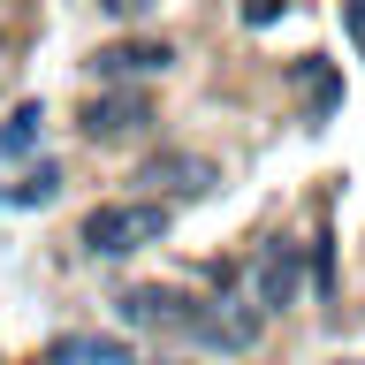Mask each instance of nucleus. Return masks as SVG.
<instances>
[{
  "mask_svg": "<svg viewBox=\"0 0 365 365\" xmlns=\"http://www.w3.org/2000/svg\"><path fill=\"white\" fill-rule=\"evenodd\" d=\"M153 236H168V205H153V198H114V205H91L76 221V244L91 259H122V251L153 244Z\"/></svg>",
  "mask_w": 365,
  "mask_h": 365,
  "instance_id": "2",
  "label": "nucleus"
},
{
  "mask_svg": "<svg viewBox=\"0 0 365 365\" xmlns=\"http://www.w3.org/2000/svg\"><path fill=\"white\" fill-rule=\"evenodd\" d=\"M205 182H213V168L198 153H153L137 168V190H160V198H198Z\"/></svg>",
  "mask_w": 365,
  "mask_h": 365,
  "instance_id": "5",
  "label": "nucleus"
},
{
  "mask_svg": "<svg viewBox=\"0 0 365 365\" xmlns=\"http://www.w3.org/2000/svg\"><path fill=\"white\" fill-rule=\"evenodd\" d=\"M130 365H168V358H130Z\"/></svg>",
  "mask_w": 365,
  "mask_h": 365,
  "instance_id": "14",
  "label": "nucleus"
},
{
  "mask_svg": "<svg viewBox=\"0 0 365 365\" xmlns=\"http://www.w3.org/2000/svg\"><path fill=\"white\" fill-rule=\"evenodd\" d=\"M342 23H350V38L365 46V8H358V0H350V8H342Z\"/></svg>",
  "mask_w": 365,
  "mask_h": 365,
  "instance_id": "13",
  "label": "nucleus"
},
{
  "mask_svg": "<svg viewBox=\"0 0 365 365\" xmlns=\"http://www.w3.org/2000/svg\"><path fill=\"white\" fill-rule=\"evenodd\" d=\"M53 365H130V342H107V335H68L53 350Z\"/></svg>",
  "mask_w": 365,
  "mask_h": 365,
  "instance_id": "7",
  "label": "nucleus"
},
{
  "mask_svg": "<svg viewBox=\"0 0 365 365\" xmlns=\"http://www.w3.org/2000/svg\"><path fill=\"white\" fill-rule=\"evenodd\" d=\"M38 122H46V107H38V99H23V107L0 122V160H23V153H31V145H38Z\"/></svg>",
  "mask_w": 365,
  "mask_h": 365,
  "instance_id": "8",
  "label": "nucleus"
},
{
  "mask_svg": "<svg viewBox=\"0 0 365 365\" xmlns=\"http://www.w3.org/2000/svg\"><path fill=\"white\" fill-rule=\"evenodd\" d=\"M342 365H365V358H342Z\"/></svg>",
  "mask_w": 365,
  "mask_h": 365,
  "instance_id": "15",
  "label": "nucleus"
},
{
  "mask_svg": "<svg viewBox=\"0 0 365 365\" xmlns=\"http://www.w3.org/2000/svg\"><path fill=\"white\" fill-rule=\"evenodd\" d=\"M99 8H107V16H145L153 0H99Z\"/></svg>",
  "mask_w": 365,
  "mask_h": 365,
  "instance_id": "12",
  "label": "nucleus"
},
{
  "mask_svg": "<svg viewBox=\"0 0 365 365\" xmlns=\"http://www.w3.org/2000/svg\"><path fill=\"white\" fill-rule=\"evenodd\" d=\"M91 68L99 76H160V68H175V46H160V38H114L91 53Z\"/></svg>",
  "mask_w": 365,
  "mask_h": 365,
  "instance_id": "6",
  "label": "nucleus"
},
{
  "mask_svg": "<svg viewBox=\"0 0 365 365\" xmlns=\"http://www.w3.org/2000/svg\"><path fill=\"white\" fill-rule=\"evenodd\" d=\"M145 122H153V107H145L137 91H99L84 107V137L91 145H122V137H137Z\"/></svg>",
  "mask_w": 365,
  "mask_h": 365,
  "instance_id": "4",
  "label": "nucleus"
},
{
  "mask_svg": "<svg viewBox=\"0 0 365 365\" xmlns=\"http://www.w3.org/2000/svg\"><path fill=\"white\" fill-rule=\"evenodd\" d=\"M282 8H289V0H236V16H244L251 31H267V23H282Z\"/></svg>",
  "mask_w": 365,
  "mask_h": 365,
  "instance_id": "11",
  "label": "nucleus"
},
{
  "mask_svg": "<svg viewBox=\"0 0 365 365\" xmlns=\"http://www.w3.org/2000/svg\"><path fill=\"white\" fill-rule=\"evenodd\" d=\"M0 198H8V205H46V198H53V175L38 168L31 182H16V190H0Z\"/></svg>",
  "mask_w": 365,
  "mask_h": 365,
  "instance_id": "10",
  "label": "nucleus"
},
{
  "mask_svg": "<svg viewBox=\"0 0 365 365\" xmlns=\"http://www.w3.org/2000/svg\"><path fill=\"white\" fill-rule=\"evenodd\" d=\"M114 319L122 327H145V335H168V342H198V350H251L259 342V312L251 304H213V297H190V289H168V282H130L114 297Z\"/></svg>",
  "mask_w": 365,
  "mask_h": 365,
  "instance_id": "1",
  "label": "nucleus"
},
{
  "mask_svg": "<svg viewBox=\"0 0 365 365\" xmlns=\"http://www.w3.org/2000/svg\"><path fill=\"white\" fill-rule=\"evenodd\" d=\"M297 289H304V251H297L289 236L259 244V259H251V304H259V312H289Z\"/></svg>",
  "mask_w": 365,
  "mask_h": 365,
  "instance_id": "3",
  "label": "nucleus"
},
{
  "mask_svg": "<svg viewBox=\"0 0 365 365\" xmlns=\"http://www.w3.org/2000/svg\"><path fill=\"white\" fill-rule=\"evenodd\" d=\"M297 76H304V91H312V114H335V99H342L335 68L319 61V53H304V61H297Z\"/></svg>",
  "mask_w": 365,
  "mask_h": 365,
  "instance_id": "9",
  "label": "nucleus"
}]
</instances>
